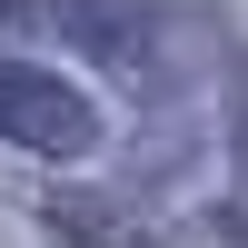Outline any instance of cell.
<instances>
[{"instance_id": "cell-1", "label": "cell", "mask_w": 248, "mask_h": 248, "mask_svg": "<svg viewBox=\"0 0 248 248\" xmlns=\"http://www.w3.org/2000/svg\"><path fill=\"white\" fill-rule=\"evenodd\" d=\"M0 139L40 159H90L99 149V109L90 90H70L60 70H30V60H0Z\"/></svg>"}, {"instance_id": "cell-2", "label": "cell", "mask_w": 248, "mask_h": 248, "mask_svg": "<svg viewBox=\"0 0 248 248\" xmlns=\"http://www.w3.org/2000/svg\"><path fill=\"white\" fill-rule=\"evenodd\" d=\"M50 20L79 40V50H99L119 79H159V10L149 0H50Z\"/></svg>"}, {"instance_id": "cell-3", "label": "cell", "mask_w": 248, "mask_h": 248, "mask_svg": "<svg viewBox=\"0 0 248 248\" xmlns=\"http://www.w3.org/2000/svg\"><path fill=\"white\" fill-rule=\"evenodd\" d=\"M238 149H248V129H238Z\"/></svg>"}]
</instances>
